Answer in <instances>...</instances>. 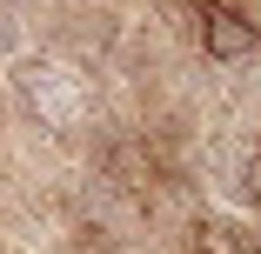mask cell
I'll return each instance as SVG.
<instances>
[{
	"label": "cell",
	"mask_w": 261,
	"mask_h": 254,
	"mask_svg": "<svg viewBox=\"0 0 261 254\" xmlns=\"http://www.w3.org/2000/svg\"><path fill=\"white\" fill-rule=\"evenodd\" d=\"M14 100L47 127V134H74L94 114V87L81 67H67L61 54H14Z\"/></svg>",
	"instance_id": "6da1fadb"
},
{
	"label": "cell",
	"mask_w": 261,
	"mask_h": 254,
	"mask_svg": "<svg viewBox=\"0 0 261 254\" xmlns=\"http://www.w3.org/2000/svg\"><path fill=\"white\" fill-rule=\"evenodd\" d=\"M14 54H20V7L0 0V61H14Z\"/></svg>",
	"instance_id": "277c9868"
},
{
	"label": "cell",
	"mask_w": 261,
	"mask_h": 254,
	"mask_svg": "<svg viewBox=\"0 0 261 254\" xmlns=\"http://www.w3.org/2000/svg\"><path fill=\"white\" fill-rule=\"evenodd\" d=\"M201 47H207V54H215V61H241V54H254V20H241V14H207L201 20Z\"/></svg>",
	"instance_id": "7a4b0ae2"
},
{
	"label": "cell",
	"mask_w": 261,
	"mask_h": 254,
	"mask_svg": "<svg viewBox=\"0 0 261 254\" xmlns=\"http://www.w3.org/2000/svg\"><path fill=\"white\" fill-rule=\"evenodd\" d=\"M194 254H254V247H248V234L228 214H201L194 221Z\"/></svg>",
	"instance_id": "3957f363"
}]
</instances>
